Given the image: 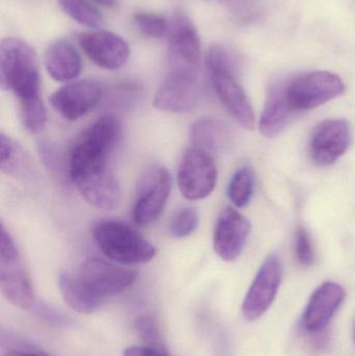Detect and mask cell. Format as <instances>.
Wrapping results in <instances>:
<instances>
[{"instance_id": "obj_1", "label": "cell", "mask_w": 355, "mask_h": 356, "mask_svg": "<svg viewBox=\"0 0 355 356\" xmlns=\"http://www.w3.org/2000/svg\"><path fill=\"white\" fill-rule=\"evenodd\" d=\"M0 83L19 104L21 121L27 131L39 134L47 122L41 97L39 69L35 50L19 38L8 37L0 47Z\"/></svg>"}, {"instance_id": "obj_2", "label": "cell", "mask_w": 355, "mask_h": 356, "mask_svg": "<svg viewBox=\"0 0 355 356\" xmlns=\"http://www.w3.org/2000/svg\"><path fill=\"white\" fill-rule=\"evenodd\" d=\"M121 138L120 121L114 115L98 119L71 150L69 175L73 182L81 178L110 168L108 159Z\"/></svg>"}, {"instance_id": "obj_3", "label": "cell", "mask_w": 355, "mask_h": 356, "mask_svg": "<svg viewBox=\"0 0 355 356\" xmlns=\"http://www.w3.org/2000/svg\"><path fill=\"white\" fill-rule=\"evenodd\" d=\"M206 65L213 88L227 112L244 129H254V108L238 81L233 54L223 46H213L206 56Z\"/></svg>"}, {"instance_id": "obj_4", "label": "cell", "mask_w": 355, "mask_h": 356, "mask_svg": "<svg viewBox=\"0 0 355 356\" xmlns=\"http://www.w3.org/2000/svg\"><path fill=\"white\" fill-rule=\"evenodd\" d=\"M93 238L104 257L122 265L146 264L156 254L151 243L131 226L117 220L96 223Z\"/></svg>"}, {"instance_id": "obj_5", "label": "cell", "mask_w": 355, "mask_h": 356, "mask_svg": "<svg viewBox=\"0 0 355 356\" xmlns=\"http://www.w3.org/2000/svg\"><path fill=\"white\" fill-rule=\"evenodd\" d=\"M0 288L3 296L22 309H33L35 292L18 248L6 226L1 223L0 238Z\"/></svg>"}, {"instance_id": "obj_6", "label": "cell", "mask_w": 355, "mask_h": 356, "mask_svg": "<svg viewBox=\"0 0 355 356\" xmlns=\"http://www.w3.org/2000/svg\"><path fill=\"white\" fill-rule=\"evenodd\" d=\"M169 73L199 77L201 43L195 25L183 13H176L168 31Z\"/></svg>"}, {"instance_id": "obj_7", "label": "cell", "mask_w": 355, "mask_h": 356, "mask_svg": "<svg viewBox=\"0 0 355 356\" xmlns=\"http://www.w3.org/2000/svg\"><path fill=\"white\" fill-rule=\"evenodd\" d=\"M344 90L341 77L329 71L306 73L287 83L288 100L296 113L318 108L341 95Z\"/></svg>"}, {"instance_id": "obj_8", "label": "cell", "mask_w": 355, "mask_h": 356, "mask_svg": "<svg viewBox=\"0 0 355 356\" xmlns=\"http://www.w3.org/2000/svg\"><path fill=\"white\" fill-rule=\"evenodd\" d=\"M172 188L168 169L150 167L144 172L138 186L133 207V219L139 226L154 223L162 215Z\"/></svg>"}, {"instance_id": "obj_9", "label": "cell", "mask_w": 355, "mask_h": 356, "mask_svg": "<svg viewBox=\"0 0 355 356\" xmlns=\"http://www.w3.org/2000/svg\"><path fill=\"white\" fill-rule=\"evenodd\" d=\"M76 275L87 290L101 300L124 292L138 278L133 270L98 257L83 261Z\"/></svg>"}, {"instance_id": "obj_10", "label": "cell", "mask_w": 355, "mask_h": 356, "mask_svg": "<svg viewBox=\"0 0 355 356\" xmlns=\"http://www.w3.org/2000/svg\"><path fill=\"white\" fill-rule=\"evenodd\" d=\"M218 171L210 154L201 148H189L181 161L177 184L185 198L200 200L212 194Z\"/></svg>"}, {"instance_id": "obj_11", "label": "cell", "mask_w": 355, "mask_h": 356, "mask_svg": "<svg viewBox=\"0 0 355 356\" xmlns=\"http://www.w3.org/2000/svg\"><path fill=\"white\" fill-rule=\"evenodd\" d=\"M281 276V259L271 255L258 270L244 299L242 312L246 320L256 321L270 309L279 292Z\"/></svg>"}, {"instance_id": "obj_12", "label": "cell", "mask_w": 355, "mask_h": 356, "mask_svg": "<svg viewBox=\"0 0 355 356\" xmlns=\"http://www.w3.org/2000/svg\"><path fill=\"white\" fill-rule=\"evenodd\" d=\"M352 129L343 119L323 121L313 131L310 140L311 159L318 166L335 164L349 148Z\"/></svg>"}, {"instance_id": "obj_13", "label": "cell", "mask_w": 355, "mask_h": 356, "mask_svg": "<svg viewBox=\"0 0 355 356\" xmlns=\"http://www.w3.org/2000/svg\"><path fill=\"white\" fill-rule=\"evenodd\" d=\"M101 85L91 79L74 81L54 92L50 104L56 113L69 121L77 119L91 112L102 98Z\"/></svg>"}, {"instance_id": "obj_14", "label": "cell", "mask_w": 355, "mask_h": 356, "mask_svg": "<svg viewBox=\"0 0 355 356\" xmlns=\"http://www.w3.org/2000/svg\"><path fill=\"white\" fill-rule=\"evenodd\" d=\"M79 41L88 58L100 68L116 70L124 66L131 56L126 41L110 31L83 33Z\"/></svg>"}, {"instance_id": "obj_15", "label": "cell", "mask_w": 355, "mask_h": 356, "mask_svg": "<svg viewBox=\"0 0 355 356\" xmlns=\"http://www.w3.org/2000/svg\"><path fill=\"white\" fill-rule=\"evenodd\" d=\"M250 230V222L239 211L233 207L223 209L215 228V252L223 261H236L243 251Z\"/></svg>"}, {"instance_id": "obj_16", "label": "cell", "mask_w": 355, "mask_h": 356, "mask_svg": "<svg viewBox=\"0 0 355 356\" xmlns=\"http://www.w3.org/2000/svg\"><path fill=\"white\" fill-rule=\"evenodd\" d=\"M199 77L169 73L156 91L154 106L158 110L170 113H185L198 104L200 92Z\"/></svg>"}, {"instance_id": "obj_17", "label": "cell", "mask_w": 355, "mask_h": 356, "mask_svg": "<svg viewBox=\"0 0 355 356\" xmlns=\"http://www.w3.org/2000/svg\"><path fill=\"white\" fill-rule=\"evenodd\" d=\"M345 290L333 282L321 284L311 297L302 315V332L325 330L345 300Z\"/></svg>"}, {"instance_id": "obj_18", "label": "cell", "mask_w": 355, "mask_h": 356, "mask_svg": "<svg viewBox=\"0 0 355 356\" xmlns=\"http://www.w3.org/2000/svg\"><path fill=\"white\" fill-rule=\"evenodd\" d=\"M74 184L85 200L97 209L110 211L120 204V184L110 168L81 178Z\"/></svg>"}, {"instance_id": "obj_19", "label": "cell", "mask_w": 355, "mask_h": 356, "mask_svg": "<svg viewBox=\"0 0 355 356\" xmlns=\"http://www.w3.org/2000/svg\"><path fill=\"white\" fill-rule=\"evenodd\" d=\"M287 83L277 81L269 89L260 120V131L265 137L274 138L279 136L296 114L288 100Z\"/></svg>"}, {"instance_id": "obj_20", "label": "cell", "mask_w": 355, "mask_h": 356, "mask_svg": "<svg viewBox=\"0 0 355 356\" xmlns=\"http://www.w3.org/2000/svg\"><path fill=\"white\" fill-rule=\"evenodd\" d=\"M44 65L48 74L60 83L76 79L83 68L81 58L76 48L65 40H58L47 48Z\"/></svg>"}, {"instance_id": "obj_21", "label": "cell", "mask_w": 355, "mask_h": 356, "mask_svg": "<svg viewBox=\"0 0 355 356\" xmlns=\"http://www.w3.org/2000/svg\"><path fill=\"white\" fill-rule=\"evenodd\" d=\"M58 286L66 305L77 313L90 315L95 313L104 303V300L94 296L87 290L76 274H60Z\"/></svg>"}, {"instance_id": "obj_22", "label": "cell", "mask_w": 355, "mask_h": 356, "mask_svg": "<svg viewBox=\"0 0 355 356\" xmlns=\"http://www.w3.org/2000/svg\"><path fill=\"white\" fill-rule=\"evenodd\" d=\"M226 137L225 127L213 119L199 120L191 127V140L194 146L208 152L218 149Z\"/></svg>"}, {"instance_id": "obj_23", "label": "cell", "mask_w": 355, "mask_h": 356, "mask_svg": "<svg viewBox=\"0 0 355 356\" xmlns=\"http://www.w3.org/2000/svg\"><path fill=\"white\" fill-rule=\"evenodd\" d=\"M0 168L2 172L14 177H22L28 169L27 156L23 148L15 140L4 134H1Z\"/></svg>"}, {"instance_id": "obj_24", "label": "cell", "mask_w": 355, "mask_h": 356, "mask_svg": "<svg viewBox=\"0 0 355 356\" xmlns=\"http://www.w3.org/2000/svg\"><path fill=\"white\" fill-rule=\"evenodd\" d=\"M254 191V171L243 167L235 173L229 186V198L237 207H245L251 200Z\"/></svg>"}, {"instance_id": "obj_25", "label": "cell", "mask_w": 355, "mask_h": 356, "mask_svg": "<svg viewBox=\"0 0 355 356\" xmlns=\"http://www.w3.org/2000/svg\"><path fill=\"white\" fill-rule=\"evenodd\" d=\"M65 14L85 26H99L102 21L99 10L88 0H58Z\"/></svg>"}, {"instance_id": "obj_26", "label": "cell", "mask_w": 355, "mask_h": 356, "mask_svg": "<svg viewBox=\"0 0 355 356\" xmlns=\"http://www.w3.org/2000/svg\"><path fill=\"white\" fill-rule=\"evenodd\" d=\"M133 22L143 35L154 39L168 35L170 26L165 17L152 13H137L133 15Z\"/></svg>"}, {"instance_id": "obj_27", "label": "cell", "mask_w": 355, "mask_h": 356, "mask_svg": "<svg viewBox=\"0 0 355 356\" xmlns=\"http://www.w3.org/2000/svg\"><path fill=\"white\" fill-rule=\"evenodd\" d=\"M198 213L194 207H183L171 219L170 234L174 238H185L195 232L198 226Z\"/></svg>"}, {"instance_id": "obj_28", "label": "cell", "mask_w": 355, "mask_h": 356, "mask_svg": "<svg viewBox=\"0 0 355 356\" xmlns=\"http://www.w3.org/2000/svg\"><path fill=\"white\" fill-rule=\"evenodd\" d=\"M135 328L146 345L163 348L162 337L158 332L156 320L149 316H141L135 322Z\"/></svg>"}, {"instance_id": "obj_29", "label": "cell", "mask_w": 355, "mask_h": 356, "mask_svg": "<svg viewBox=\"0 0 355 356\" xmlns=\"http://www.w3.org/2000/svg\"><path fill=\"white\" fill-rule=\"evenodd\" d=\"M295 254L298 263L304 267H310L315 261V252L310 234L304 228H299L296 234Z\"/></svg>"}, {"instance_id": "obj_30", "label": "cell", "mask_w": 355, "mask_h": 356, "mask_svg": "<svg viewBox=\"0 0 355 356\" xmlns=\"http://www.w3.org/2000/svg\"><path fill=\"white\" fill-rule=\"evenodd\" d=\"M123 356H169V355L164 348H160V347L137 345V346L127 347L123 353Z\"/></svg>"}, {"instance_id": "obj_31", "label": "cell", "mask_w": 355, "mask_h": 356, "mask_svg": "<svg viewBox=\"0 0 355 356\" xmlns=\"http://www.w3.org/2000/svg\"><path fill=\"white\" fill-rule=\"evenodd\" d=\"M3 356H48L40 351L31 350L29 348H15L3 353Z\"/></svg>"}, {"instance_id": "obj_32", "label": "cell", "mask_w": 355, "mask_h": 356, "mask_svg": "<svg viewBox=\"0 0 355 356\" xmlns=\"http://www.w3.org/2000/svg\"><path fill=\"white\" fill-rule=\"evenodd\" d=\"M96 3L100 4V6H106V8H113L116 6L118 0H93Z\"/></svg>"}, {"instance_id": "obj_33", "label": "cell", "mask_w": 355, "mask_h": 356, "mask_svg": "<svg viewBox=\"0 0 355 356\" xmlns=\"http://www.w3.org/2000/svg\"><path fill=\"white\" fill-rule=\"evenodd\" d=\"M354 341H355V328H354Z\"/></svg>"}]
</instances>
